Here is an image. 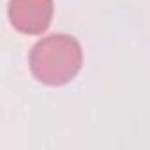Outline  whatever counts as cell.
<instances>
[{
	"instance_id": "7a4b0ae2",
	"label": "cell",
	"mask_w": 150,
	"mask_h": 150,
	"mask_svg": "<svg viewBox=\"0 0 150 150\" xmlns=\"http://www.w3.org/2000/svg\"><path fill=\"white\" fill-rule=\"evenodd\" d=\"M7 14L16 30L23 34H41L50 27L53 0H9Z\"/></svg>"
},
{
	"instance_id": "6da1fadb",
	"label": "cell",
	"mask_w": 150,
	"mask_h": 150,
	"mask_svg": "<svg viewBox=\"0 0 150 150\" xmlns=\"http://www.w3.org/2000/svg\"><path fill=\"white\" fill-rule=\"evenodd\" d=\"M83 62L80 42L67 34L41 39L30 53L32 74L44 85H64L78 74Z\"/></svg>"
}]
</instances>
